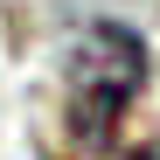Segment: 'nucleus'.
<instances>
[{"mask_svg":"<svg viewBox=\"0 0 160 160\" xmlns=\"http://www.w3.org/2000/svg\"><path fill=\"white\" fill-rule=\"evenodd\" d=\"M146 91V42L125 21H91L70 42V70H63V118L70 139L84 153H104L118 139V125L132 112V98Z\"/></svg>","mask_w":160,"mask_h":160,"instance_id":"1","label":"nucleus"}]
</instances>
